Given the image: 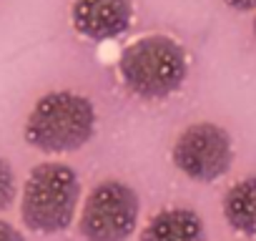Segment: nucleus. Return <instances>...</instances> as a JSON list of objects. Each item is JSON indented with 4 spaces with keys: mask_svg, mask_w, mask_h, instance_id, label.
<instances>
[{
    "mask_svg": "<svg viewBox=\"0 0 256 241\" xmlns=\"http://www.w3.org/2000/svg\"><path fill=\"white\" fill-rule=\"evenodd\" d=\"M96 134L93 103L73 90H53L30 108L23 136L43 154H70L83 148Z\"/></svg>",
    "mask_w": 256,
    "mask_h": 241,
    "instance_id": "1",
    "label": "nucleus"
},
{
    "mask_svg": "<svg viewBox=\"0 0 256 241\" xmlns=\"http://www.w3.org/2000/svg\"><path fill=\"white\" fill-rule=\"evenodd\" d=\"M123 86L144 100H164L181 90L188 76V58L168 36H144L126 46L118 58Z\"/></svg>",
    "mask_w": 256,
    "mask_h": 241,
    "instance_id": "2",
    "label": "nucleus"
},
{
    "mask_svg": "<svg viewBox=\"0 0 256 241\" xmlns=\"http://www.w3.org/2000/svg\"><path fill=\"white\" fill-rule=\"evenodd\" d=\"M80 201V178L68 164H38L23 186L20 218L36 234L66 231Z\"/></svg>",
    "mask_w": 256,
    "mask_h": 241,
    "instance_id": "3",
    "label": "nucleus"
},
{
    "mask_svg": "<svg viewBox=\"0 0 256 241\" xmlns=\"http://www.w3.org/2000/svg\"><path fill=\"white\" fill-rule=\"evenodd\" d=\"M141 214L138 194L116 178L98 184L83 201L78 228L86 241H126Z\"/></svg>",
    "mask_w": 256,
    "mask_h": 241,
    "instance_id": "4",
    "label": "nucleus"
},
{
    "mask_svg": "<svg viewBox=\"0 0 256 241\" xmlns=\"http://www.w3.org/2000/svg\"><path fill=\"white\" fill-rule=\"evenodd\" d=\"M171 161L191 181H216L231 168V136L216 124H191L178 134L171 148Z\"/></svg>",
    "mask_w": 256,
    "mask_h": 241,
    "instance_id": "5",
    "label": "nucleus"
},
{
    "mask_svg": "<svg viewBox=\"0 0 256 241\" xmlns=\"http://www.w3.org/2000/svg\"><path fill=\"white\" fill-rule=\"evenodd\" d=\"M134 20L131 0H73L70 23L88 40H110L123 36Z\"/></svg>",
    "mask_w": 256,
    "mask_h": 241,
    "instance_id": "6",
    "label": "nucleus"
},
{
    "mask_svg": "<svg viewBox=\"0 0 256 241\" xmlns=\"http://www.w3.org/2000/svg\"><path fill=\"white\" fill-rule=\"evenodd\" d=\"M204 221L196 211L176 206L164 208L148 218L138 241H204Z\"/></svg>",
    "mask_w": 256,
    "mask_h": 241,
    "instance_id": "7",
    "label": "nucleus"
},
{
    "mask_svg": "<svg viewBox=\"0 0 256 241\" xmlns=\"http://www.w3.org/2000/svg\"><path fill=\"white\" fill-rule=\"evenodd\" d=\"M224 218L234 231L256 238V176H246L226 191Z\"/></svg>",
    "mask_w": 256,
    "mask_h": 241,
    "instance_id": "8",
    "label": "nucleus"
},
{
    "mask_svg": "<svg viewBox=\"0 0 256 241\" xmlns=\"http://www.w3.org/2000/svg\"><path fill=\"white\" fill-rule=\"evenodd\" d=\"M13 201H16V174L13 166L0 156V211L10 208Z\"/></svg>",
    "mask_w": 256,
    "mask_h": 241,
    "instance_id": "9",
    "label": "nucleus"
},
{
    "mask_svg": "<svg viewBox=\"0 0 256 241\" xmlns=\"http://www.w3.org/2000/svg\"><path fill=\"white\" fill-rule=\"evenodd\" d=\"M0 241H26V236L8 221H0Z\"/></svg>",
    "mask_w": 256,
    "mask_h": 241,
    "instance_id": "10",
    "label": "nucleus"
},
{
    "mask_svg": "<svg viewBox=\"0 0 256 241\" xmlns=\"http://www.w3.org/2000/svg\"><path fill=\"white\" fill-rule=\"evenodd\" d=\"M226 6H228L231 10L248 13V10H256V0H226Z\"/></svg>",
    "mask_w": 256,
    "mask_h": 241,
    "instance_id": "11",
    "label": "nucleus"
},
{
    "mask_svg": "<svg viewBox=\"0 0 256 241\" xmlns=\"http://www.w3.org/2000/svg\"><path fill=\"white\" fill-rule=\"evenodd\" d=\"M254 36H256V18H254Z\"/></svg>",
    "mask_w": 256,
    "mask_h": 241,
    "instance_id": "12",
    "label": "nucleus"
}]
</instances>
